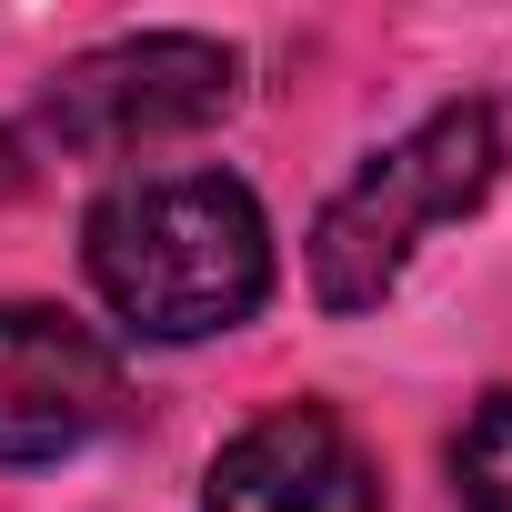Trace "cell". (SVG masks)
Masks as SVG:
<instances>
[{
    "label": "cell",
    "instance_id": "1",
    "mask_svg": "<svg viewBox=\"0 0 512 512\" xmlns=\"http://www.w3.org/2000/svg\"><path fill=\"white\" fill-rule=\"evenodd\" d=\"M81 262L141 342H211L262 312L272 221L231 171H141L91 201Z\"/></svg>",
    "mask_w": 512,
    "mask_h": 512
},
{
    "label": "cell",
    "instance_id": "2",
    "mask_svg": "<svg viewBox=\"0 0 512 512\" xmlns=\"http://www.w3.org/2000/svg\"><path fill=\"white\" fill-rule=\"evenodd\" d=\"M502 171H512V101H452L422 131H402L392 151H372L312 221V302L342 312V322L392 302L412 251L442 221L482 211Z\"/></svg>",
    "mask_w": 512,
    "mask_h": 512
},
{
    "label": "cell",
    "instance_id": "3",
    "mask_svg": "<svg viewBox=\"0 0 512 512\" xmlns=\"http://www.w3.org/2000/svg\"><path fill=\"white\" fill-rule=\"evenodd\" d=\"M241 91V61L201 31H141V41H111V51H81L51 101H41V131L61 151H141V141H171V131H201L221 121Z\"/></svg>",
    "mask_w": 512,
    "mask_h": 512
},
{
    "label": "cell",
    "instance_id": "4",
    "mask_svg": "<svg viewBox=\"0 0 512 512\" xmlns=\"http://www.w3.org/2000/svg\"><path fill=\"white\" fill-rule=\"evenodd\" d=\"M121 412V362L51 302H0V462H61Z\"/></svg>",
    "mask_w": 512,
    "mask_h": 512
},
{
    "label": "cell",
    "instance_id": "5",
    "mask_svg": "<svg viewBox=\"0 0 512 512\" xmlns=\"http://www.w3.org/2000/svg\"><path fill=\"white\" fill-rule=\"evenodd\" d=\"M201 512H382V472L362 452V432L322 402H282L251 432L221 442Z\"/></svg>",
    "mask_w": 512,
    "mask_h": 512
},
{
    "label": "cell",
    "instance_id": "6",
    "mask_svg": "<svg viewBox=\"0 0 512 512\" xmlns=\"http://www.w3.org/2000/svg\"><path fill=\"white\" fill-rule=\"evenodd\" d=\"M452 502L462 512H512V392H492L462 442H452Z\"/></svg>",
    "mask_w": 512,
    "mask_h": 512
},
{
    "label": "cell",
    "instance_id": "7",
    "mask_svg": "<svg viewBox=\"0 0 512 512\" xmlns=\"http://www.w3.org/2000/svg\"><path fill=\"white\" fill-rule=\"evenodd\" d=\"M0 191H21V141L0 131Z\"/></svg>",
    "mask_w": 512,
    "mask_h": 512
}]
</instances>
